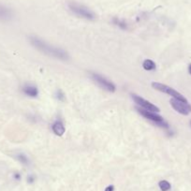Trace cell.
<instances>
[{"label": "cell", "instance_id": "1", "mask_svg": "<svg viewBox=\"0 0 191 191\" xmlns=\"http://www.w3.org/2000/svg\"><path fill=\"white\" fill-rule=\"evenodd\" d=\"M29 41H30L31 45L35 49L47 54L48 56L53 57V58H56V59H60V60L68 59V54L66 51L47 43L46 41L40 39V37H37L36 36H31L29 37Z\"/></svg>", "mask_w": 191, "mask_h": 191}, {"label": "cell", "instance_id": "2", "mask_svg": "<svg viewBox=\"0 0 191 191\" xmlns=\"http://www.w3.org/2000/svg\"><path fill=\"white\" fill-rule=\"evenodd\" d=\"M68 7L73 14L77 15L78 17L86 19V20H89V21L95 20L96 16H95L94 12L84 5H80L76 2H68Z\"/></svg>", "mask_w": 191, "mask_h": 191}, {"label": "cell", "instance_id": "3", "mask_svg": "<svg viewBox=\"0 0 191 191\" xmlns=\"http://www.w3.org/2000/svg\"><path fill=\"white\" fill-rule=\"evenodd\" d=\"M152 86H153V88H155L158 91H160L162 93H165V94H168V95L171 96L173 99H178V100H181V101H184V102H188L187 99L184 97L182 94H180L179 92H177L173 88H171V87H170L166 84H160V83H152Z\"/></svg>", "mask_w": 191, "mask_h": 191}, {"label": "cell", "instance_id": "4", "mask_svg": "<svg viewBox=\"0 0 191 191\" xmlns=\"http://www.w3.org/2000/svg\"><path fill=\"white\" fill-rule=\"evenodd\" d=\"M90 77L92 78V80L95 83H97L104 90H107V91L111 92V93L115 92V90H116L115 85H114L111 81L104 78L103 76H101L98 73H95V72H90Z\"/></svg>", "mask_w": 191, "mask_h": 191}, {"label": "cell", "instance_id": "5", "mask_svg": "<svg viewBox=\"0 0 191 191\" xmlns=\"http://www.w3.org/2000/svg\"><path fill=\"white\" fill-rule=\"evenodd\" d=\"M170 103L177 112L183 114V115H188L191 112V105L188 102H184L175 99H171L170 100Z\"/></svg>", "mask_w": 191, "mask_h": 191}, {"label": "cell", "instance_id": "6", "mask_svg": "<svg viewBox=\"0 0 191 191\" xmlns=\"http://www.w3.org/2000/svg\"><path fill=\"white\" fill-rule=\"evenodd\" d=\"M131 96H132L133 100L135 101V103L138 104L139 106H141L142 109L150 111H154V112H159L160 111L158 107H157L156 105H154L153 103L145 100L144 99L141 98L140 96H137V95H131Z\"/></svg>", "mask_w": 191, "mask_h": 191}, {"label": "cell", "instance_id": "7", "mask_svg": "<svg viewBox=\"0 0 191 191\" xmlns=\"http://www.w3.org/2000/svg\"><path fill=\"white\" fill-rule=\"evenodd\" d=\"M137 111L138 112L141 114V115H142L144 118L152 121L154 124L158 125V123H162L164 122V119L162 116L158 115V114H157L156 112L154 111H147V110H144L142 108H137Z\"/></svg>", "mask_w": 191, "mask_h": 191}, {"label": "cell", "instance_id": "8", "mask_svg": "<svg viewBox=\"0 0 191 191\" xmlns=\"http://www.w3.org/2000/svg\"><path fill=\"white\" fill-rule=\"evenodd\" d=\"M52 128H53V133H54L55 135H57V136H63V135H64V133H65V131H66V128H65L64 124H63L62 122H60V121L55 122V123L53 125Z\"/></svg>", "mask_w": 191, "mask_h": 191}, {"label": "cell", "instance_id": "9", "mask_svg": "<svg viewBox=\"0 0 191 191\" xmlns=\"http://www.w3.org/2000/svg\"><path fill=\"white\" fill-rule=\"evenodd\" d=\"M23 92L28 96V97H31V98H35L39 94V90L34 85H25L23 87Z\"/></svg>", "mask_w": 191, "mask_h": 191}, {"label": "cell", "instance_id": "10", "mask_svg": "<svg viewBox=\"0 0 191 191\" xmlns=\"http://www.w3.org/2000/svg\"><path fill=\"white\" fill-rule=\"evenodd\" d=\"M10 18H11V11L8 8L0 5V20L5 21V20H9Z\"/></svg>", "mask_w": 191, "mask_h": 191}, {"label": "cell", "instance_id": "11", "mask_svg": "<svg viewBox=\"0 0 191 191\" xmlns=\"http://www.w3.org/2000/svg\"><path fill=\"white\" fill-rule=\"evenodd\" d=\"M142 67L145 70H148V71L154 70V69H156V63L154 61L150 60V59H146L142 63Z\"/></svg>", "mask_w": 191, "mask_h": 191}, {"label": "cell", "instance_id": "12", "mask_svg": "<svg viewBox=\"0 0 191 191\" xmlns=\"http://www.w3.org/2000/svg\"><path fill=\"white\" fill-rule=\"evenodd\" d=\"M112 23L114 25H116L117 26H119L120 28L122 29H127V25L125 21L121 20V19H118V18H113L112 19Z\"/></svg>", "mask_w": 191, "mask_h": 191}, {"label": "cell", "instance_id": "13", "mask_svg": "<svg viewBox=\"0 0 191 191\" xmlns=\"http://www.w3.org/2000/svg\"><path fill=\"white\" fill-rule=\"evenodd\" d=\"M158 186H159V188H160L162 191H169V190L170 189V187H171L170 184L168 181H166V180L160 181V182L158 183Z\"/></svg>", "mask_w": 191, "mask_h": 191}, {"label": "cell", "instance_id": "14", "mask_svg": "<svg viewBox=\"0 0 191 191\" xmlns=\"http://www.w3.org/2000/svg\"><path fill=\"white\" fill-rule=\"evenodd\" d=\"M55 98L58 99L59 101H65L66 96H65V94L61 90H57L56 93H55Z\"/></svg>", "mask_w": 191, "mask_h": 191}, {"label": "cell", "instance_id": "15", "mask_svg": "<svg viewBox=\"0 0 191 191\" xmlns=\"http://www.w3.org/2000/svg\"><path fill=\"white\" fill-rule=\"evenodd\" d=\"M17 159L20 161L21 163H23V164H27L28 163V158H27V157L25 156V155H24V154H20V155H18L17 156Z\"/></svg>", "mask_w": 191, "mask_h": 191}, {"label": "cell", "instance_id": "16", "mask_svg": "<svg viewBox=\"0 0 191 191\" xmlns=\"http://www.w3.org/2000/svg\"><path fill=\"white\" fill-rule=\"evenodd\" d=\"M114 190V186L113 185H108L105 188V191H113Z\"/></svg>", "mask_w": 191, "mask_h": 191}, {"label": "cell", "instance_id": "17", "mask_svg": "<svg viewBox=\"0 0 191 191\" xmlns=\"http://www.w3.org/2000/svg\"><path fill=\"white\" fill-rule=\"evenodd\" d=\"M14 177H15V179H17V180H19V179H20V178H21V176H20V175H19L18 173H15Z\"/></svg>", "mask_w": 191, "mask_h": 191}, {"label": "cell", "instance_id": "18", "mask_svg": "<svg viewBox=\"0 0 191 191\" xmlns=\"http://www.w3.org/2000/svg\"><path fill=\"white\" fill-rule=\"evenodd\" d=\"M33 181H34V178H33L32 176H30V177L28 178V182H29V183H32Z\"/></svg>", "mask_w": 191, "mask_h": 191}, {"label": "cell", "instance_id": "19", "mask_svg": "<svg viewBox=\"0 0 191 191\" xmlns=\"http://www.w3.org/2000/svg\"><path fill=\"white\" fill-rule=\"evenodd\" d=\"M188 72L191 75V64H189V66H188Z\"/></svg>", "mask_w": 191, "mask_h": 191}, {"label": "cell", "instance_id": "20", "mask_svg": "<svg viewBox=\"0 0 191 191\" xmlns=\"http://www.w3.org/2000/svg\"><path fill=\"white\" fill-rule=\"evenodd\" d=\"M190 125H191V121H190Z\"/></svg>", "mask_w": 191, "mask_h": 191}]
</instances>
